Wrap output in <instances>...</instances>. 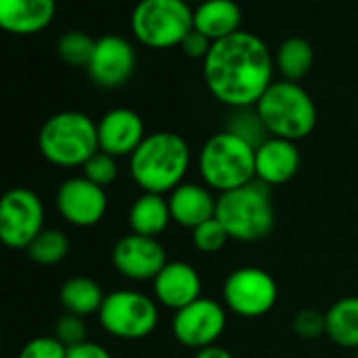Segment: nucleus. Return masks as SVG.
<instances>
[{"label":"nucleus","mask_w":358,"mask_h":358,"mask_svg":"<svg viewBox=\"0 0 358 358\" xmlns=\"http://www.w3.org/2000/svg\"><path fill=\"white\" fill-rule=\"evenodd\" d=\"M255 108L270 137L297 143L316 129V103L299 83L282 78L274 80L268 87V91L259 97Z\"/></svg>","instance_id":"obj_5"},{"label":"nucleus","mask_w":358,"mask_h":358,"mask_svg":"<svg viewBox=\"0 0 358 358\" xmlns=\"http://www.w3.org/2000/svg\"><path fill=\"white\" fill-rule=\"evenodd\" d=\"M327 337L341 348H358V295L341 297L324 312Z\"/></svg>","instance_id":"obj_23"},{"label":"nucleus","mask_w":358,"mask_h":358,"mask_svg":"<svg viewBox=\"0 0 358 358\" xmlns=\"http://www.w3.org/2000/svg\"><path fill=\"white\" fill-rule=\"evenodd\" d=\"M66 356H68V348L55 335H43L30 339L22 348L17 358H66Z\"/></svg>","instance_id":"obj_32"},{"label":"nucleus","mask_w":358,"mask_h":358,"mask_svg":"<svg viewBox=\"0 0 358 358\" xmlns=\"http://www.w3.org/2000/svg\"><path fill=\"white\" fill-rule=\"evenodd\" d=\"M243 11L234 0H201L194 9V30L211 43L241 32Z\"/></svg>","instance_id":"obj_20"},{"label":"nucleus","mask_w":358,"mask_h":358,"mask_svg":"<svg viewBox=\"0 0 358 358\" xmlns=\"http://www.w3.org/2000/svg\"><path fill=\"white\" fill-rule=\"evenodd\" d=\"M106 299L101 285L89 276H72L59 289V301L68 314L91 316L99 314V308Z\"/></svg>","instance_id":"obj_22"},{"label":"nucleus","mask_w":358,"mask_h":358,"mask_svg":"<svg viewBox=\"0 0 358 358\" xmlns=\"http://www.w3.org/2000/svg\"><path fill=\"white\" fill-rule=\"evenodd\" d=\"M26 251H28V257L34 264H41V266H57V264H62L68 257V253H70V241H68V236L62 230L45 228L32 241V245Z\"/></svg>","instance_id":"obj_26"},{"label":"nucleus","mask_w":358,"mask_h":358,"mask_svg":"<svg viewBox=\"0 0 358 358\" xmlns=\"http://www.w3.org/2000/svg\"><path fill=\"white\" fill-rule=\"evenodd\" d=\"M66 348H74L80 345L85 341H89V327L85 322L83 316L76 314H64L57 318L55 322V333H53Z\"/></svg>","instance_id":"obj_31"},{"label":"nucleus","mask_w":358,"mask_h":358,"mask_svg":"<svg viewBox=\"0 0 358 358\" xmlns=\"http://www.w3.org/2000/svg\"><path fill=\"white\" fill-rule=\"evenodd\" d=\"M166 201L171 220L182 228L194 230L215 217L217 199L213 196V190H209L205 184L184 182L169 194Z\"/></svg>","instance_id":"obj_19"},{"label":"nucleus","mask_w":358,"mask_h":358,"mask_svg":"<svg viewBox=\"0 0 358 358\" xmlns=\"http://www.w3.org/2000/svg\"><path fill=\"white\" fill-rule=\"evenodd\" d=\"M291 327L299 339L312 341L327 333V318H324V312H320L318 308H301L293 316Z\"/></svg>","instance_id":"obj_30"},{"label":"nucleus","mask_w":358,"mask_h":358,"mask_svg":"<svg viewBox=\"0 0 358 358\" xmlns=\"http://www.w3.org/2000/svg\"><path fill=\"white\" fill-rule=\"evenodd\" d=\"M38 150L55 166H83L99 152L97 122L78 110H66L49 116L38 131Z\"/></svg>","instance_id":"obj_6"},{"label":"nucleus","mask_w":358,"mask_h":358,"mask_svg":"<svg viewBox=\"0 0 358 358\" xmlns=\"http://www.w3.org/2000/svg\"><path fill=\"white\" fill-rule=\"evenodd\" d=\"M45 230V205L30 188H11L0 196V243L28 249Z\"/></svg>","instance_id":"obj_9"},{"label":"nucleus","mask_w":358,"mask_h":358,"mask_svg":"<svg viewBox=\"0 0 358 358\" xmlns=\"http://www.w3.org/2000/svg\"><path fill=\"white\" fill-rule=\"evenodd\" d=\"M152 285L156 303L175 312L203 297L201 274L188 262H166V266L152 280Z\"/></svg>","instance_id":"obj_16"},{"label":"nucleus","mask_w":358,"mask_h":358,"mask_svg":"<svg viewBox=\"0 0 358 358\" xmlns=\"http://www.w3.org/2000/svg\"><path fill=\"white\" fill-rule=\"evenodd\" d=\"M66 358H114V356L103 345H99L95 341H85L80 345L68 348Z\"/></svg>","instance_id":"obj_34"},{"label":"nucleus","mask_w":358,"mask_h":358,"mask_svg":"<svg viewBox=\"0 0 358 358\" xmlns=\"http://www.w3.org/2000/svg\"><path fill=\"white\" fill-rule=\"evenodd\" d=\"M171 222L169 201L162 194L141 192L129 209V226L133 234L156 238L169 228Z\"/></svg>","instance_id":"obj_21"},{"label":"nucleus","mask_w":358,"mask_h":358,"mask_svg":"<svg viewBox=\"0 0 358 358\" xmlns=\"http://www.w3.org/2000/svg\"><path fill=\"white\" fill-rule=\"evenodd\" d=\"M215 220L224 226L230 241L259 243L268 238L276 224L272 188L253 179L243 188L220 194Z\"/></svg>","instance_id":"obj_3"},{"label":"nucleus","mask_w":358,"mask_h":358,"mask_svg":"<svg viewBox=\"0 0 358 358\" xmlns=\"http://www.w3.org/2000/svg\"><path fill=\"white\" fill-rule=\"evenodd\" d=\"M314 66V49L301 36H291L282 41L274 53V68L282 76V80L299 83L310 74Z\"/></svg>","instance_id":"obj_24"},{"label":"nucleus","mask_w":358,"mask_h":358,"mask_svg":"<svg viewBox=\"0 0 358 358\" xmlns=\"http://www.w3.org/2000/svg\"><path fill=\"white\" fill-rule=\"evenodd\" d=\"M211 47H213V43H211L205 34H201L199 30H192V32L182 41V45H179V49L184 51V55H188V57H192V59H203V62H205V57L209 55Z\"/></svg>","instance_id":"obj_33"},{"label":"nucleus","mask_w":358,"mask_h":358,"mask_svg":"<svg viewBox=\"0 0 358 358\" xmlns=\"http://www.w3.org/2000/svg\"><path fill=\"white\" fill-rule=\"evenodd\" d=\"M57 13V0H0V30L13 36L45 32Z\"/></svg>","instance_id":"obj_17"},{"label":"nucleus","mask_w":358,"mask_h":358,"mask_svg":"<svg viewBox=\"0 0 358 358\" xmlns=\"http://www.w3.org/2000/svg\"><path fill=\"white\" fill-rule=\"evenodd\" d=\"M192 164L188 141L173 131H156L145 135L139 148L129 156L131 179L150 194H171L186 182Z\"/></svg>","instance_id":"obj_2"},{"label":"nucleus","mask_w":358,"mask_h":358,"mask_svg":"<svg viewBox=\"0 0 358 358\" xmlns=\"http://www.w3.org/2000/svg\"><path fill=\"white\" fill-rule=\"evenodd\" d=\"M143 118L131 108H114L97 120L99 150L114 156H131L145 139Z\"/></svg>","instance_id":"obj_15"},{"label":"nucleus","mask_w":358,"mask_h":358,"mask_svg":"<svg viewBox=\"0 0 358 358\" xmlns=\"http://www.w3.org/2000/svg\"><path fill=\"white\" fill-rule=\"evenodd\" d=\"M224 131L241 137L243 141H247L249 145H253L255 150L270 139V133L257 112L255 106H247V108H232L226 116V124Z\"/></svg>","instance_id":"obj_25"},{"label":"nucleus","mask_w":358,"mask_h":358,"mask_svg":"<svg viewBox=\"0 0 358 358\" xmlns=\"http://www.w3.org/2000/svg\"><path fill=\"white\" fill-rule=\"evenodd\" d=\"M137 68V53L131 41L108 34L95 41L91 62L87 66L89 78L99 89H118L133 76Z\"/></svg>","instance_id":"obj_12"},{"label":"nucleus","mask_w":358,"mask_h":358,"mask_svg":"<svg viewBox=\"0 0 358 358\" xmlns=\"http://www.w3.org/2000/svg\"><path fill=\"white\" fill-rule=\"evenodd\" d=\"M55 205L59 215L76 228L97 226L108 211V194L85 175L70 177L57 188Z\"/></svg>","instance_id":"obj_13"},{"label":"nucleus","mask_w":358,"mask_h":358,"mask_svg":"<svg viewBox=\"0 0 358 358\" xmlns=\"http://www.w3.org/2000/svg\"><path fill=\"white\" fill-rule=\"evenodd\" d=\"M228 241H230L228 232L215 217L192 230V243L201 253H209V255L217 253L228 245Z\"/></svg>","instance_id":"obj_29"},{"label":"nucleus","mask_w":358,"mask_h":358,"mask_svg":"<svg viewBox=\"0 0 358 358\" xmlns=\"http://www.w3.org/2000/svg\"><path fill=\"white\" fill-rule=\"evenodd\" d=\"M194 30V9L188 0H139L131 13V32L148 49L179 47Z\"/></svg>","instance_id":"obj_7"},{"label":"nucleus","mask_w":358,"mask_h":358,"mask_svg":"<svg viewBox=\"0 0 358 358\" xmlns=\"http://www.w3.org/2000/svg\"><path fill=\"white\" fill-rule=\"evenodd\" d=\"M93 49H95V38H91L87 32H80V30L66 32L57 41V53L62 62H66L72 68H87L91 62Z\"/></svg>","instance_id":"obj_27"},{"label":"nucleus","mask_w":358,"mask_h":358,"mask_svg":"<svg viewBox=\"0 0 358 358\" xmlns=\"http://www.w3.org/2000/svg\"><path fill=\"white\" fill-rule=\"evenodd\" d=\"M354 358H358V348H356V354H354Z\"/></svg>","instance_id":"obj_36"},{"label":"nucleus","mask_w":358,"mask_h":358,"mask_svg":"<svg viewBox=\"0 0 358 358\" xmlns=\"http://www.w3.org/2000/svg\"><path fill=\"white\" fill-rule=\"evenodd\" d=\"M112 264L116 272L129 280H154L166 266V251L158 238L131 232L116 241L112 249Z\"/></svg>","instance_id":"obj_14"},{"label":"nucleus","mask_w":358,"mask_h":358,"mask_svg":"<svg viewBox=\"0 0 358 358\" xmlns=\"http://www.w3.org/2000/svg\"><path fill=\"white\" fill-rule=\"evenodd\" d=\"M192 358H234L230 350L222 348V345H209L203 350H196V354Z\"/></svg>","instance_id":"obj_35"},{"label":"nucleus","mask_w":358,"mask_h":358,"mask_svg":"<svg viewBox=\"0 0 358 358\" xmlns=\"http://www.w3.org/2000/svg\"><path fill=\"white\" fill-rule=\"evenodd\" d=\"M196 164L205 186L226 194L255 179V148L222 129L203 143Z\"/></svg>","instance_id":"obj_4"},{"label":"nucleus","mask_w":358,"mask_h":358,"mask_svg":"<svg viewBox=\"0 0 358 358\" xmlns=\"http://www.w3.org/2000/svg\"><path fill=\"white\" fill-rule=\"evenodd\" d=\"M274 70L270 47L245 30L213 43L203 62L209 93L230 110L255 106L274 83Z\"/></svg>","instance_id":"obj_1"},{"label":"nucleus","mask_w":358,"mask_h":358,"mask_svg":"<svg viewBox=\"0 0 358 358\" xmlns=\"http://www.w3.org/2000/svg\"><path fill=\"white\" fill-rule=\"evenodd\" d=\"M83 175L89 179V182H93L95 186L99 188H108L110 184L116 182L118 177V162L114 156L106 154V152H95L85 164H83Z\"/></svg>","instance_id":"obj_28"},{"label":"nucleus","mask_w":358,"mask_h":358,"mask_svg":"<svg viewBox=\"0 0 358 358\" xmlns=\"http://www.w3.org/2000/svg\"><path fill=\"white\" fill-rule=\"evenodd\" d=\"M301 156L293 141L270 137L255 150V179L268 188L282 186L299 171Z\"/></svg>","instance_id":"obj_18"},{"label":"nucleus","mask_w":358,"mask_h":358,"mask_svg":"<svg viewBox=\"0 0 358 358\" xmlns=\"http://www.w3.org/2000/svg\"><path fill=\"white\" fill-rule=\"evenodd\" d=\"M278 301V285L270 272L255 266L236 268L224 282V306L243 318L266 316Z\"/></svg>","instance_id":"obj_10"},{"label":"nucleus","mask_w":358,"mask_h":358,"mask_svg":"<svg viewBox=\"0 0 358 358\" xmlns=\"http://www.w3.org/2000/svg\"><path fill=\"white\" fill-rule=\"evenodd\" d=\"M228 324V310L213 297H199L173 316L175 339L192 350L217 345Z\"/></svg>","instance_id":"obj_11"},{"label":"nucleus","mask_w":358,"mask_h":358,"mask_svg":"<svg viewBox=\"0 0 358 358\" xmlns=\"http://www.w3.org/2000/svg\"><path fill=\"white\" fill-rule=\"evenodd\" d=\"M97 318L112 337L143 339L158 327L160 312L154 297L141 291L120 289L106 295Z\"/></svg>","instance_id":"obj_8"}]
</instances>
